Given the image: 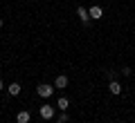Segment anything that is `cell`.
<instances>
[{"instance_id":"1","label":"cell","mask_w":135,"mask_h":123,"mask_svg":"<svg viewBox=\"0 0 135 123\" xmlns=\"http://www.w3.org/2000/svg\"><path fill=\"white\" fill-rule=\"evenodd\" d=\"M38 96H43V99H47V96H52L54 94V85H47V83H41L38 85Z\"/></svg>"},{"instance_id":"2","label":"cell","mask_w":135,"mask_h":123,"mask_svg":"<svg viewBox=\"0 0 135 123\" xmlns=\"http://www.w3.org/2000/svg\"><path fill=\"white\" fill-rule=\"evenodd\" d=\"M41 119H45V121L54 119V108L52 105H41Z\"/></svg>"},{"instance_id":"3","label":"cell","mask_w":135,"mask_h":123,"mask_svg":"<svg viewBox=\"0 0 135 123\" xmlns=\"http://www.w3.org/2000/svg\"><path fill=\"white\" fill-rule=\"evenodd\" d=\"M54 87H56V90H63V87H68V76L59 74L56 78H54Z\"/></svg>"},{"instance_id":"4","label":"cell","mask_w":135,"mask_h":123,"mask_svg":"<svg viewBox=\"0 0 135 123\" xmlns=\"http://www.w3.org/2000/svg\"><path fill=\"white\" fill-rule=\"evenodd\" d=\"M108 90H110V94H122V90H124V87L119 85V83H117V81H108Z\"/></svg>"},{"instance_id":"5","label":"cell","mask_w":135,"mask_h":123,"mask_svg":"<svg viewBox=\"0 0 135 123\" xmlns=\"http://www.w3.org/2000/svg\"><path fill=\"white\" fill-rule=\"evenodd\" d=\"M77 14H79V18H81L83 23L88 25V20H90V11H88L86 7H77Z\"/></svg>"},{"instance_id":"6","label":"cell","mask_w":135,"mask_h":123,"mask_svg":"<svg viewBox=\"0 0 135 123\" xmlns=\"http://www.w3.org/2000/svg\"><path fill=\"white\" fill-rule=\"evenodd\" d=\"M88 11H90V18H95V20H99L101 18V16H104V9H101V7H90V9H88Z\"/></svg>"},{"instance_id":"7","label":"cell","mask_w":135,"mask_h":123,"mask_svg":"<svg viewBox=\"0 0 135 123\" xmlns=\"http://www.w3.org/2000/svg\"><path fill=\"white\" fill-rule=\"evenodd\" d=\"M29 119L32 116H29V112H25V110L16 114V123H29Z\"/></svg>"},{"instance_id":"8","label":"cell","mask_w":135,"mask_h":123,"mask_svg":"<svg viewBox=\"0 0 135 123\" xmlns=\"http://www.w3.org/2000/svg\"><path fill=\"white\" fill-rule=\"evenodd\" d=\"M7 92H9L11 96H18L20 94V85H18V83H11V85L7 87Z\"/></svg>"},{"instance_id":"9","label":"cell","mask_w":135,"mask_h":123,"mask_svg":"<svg viewBox=\"0 0 135 123\" xmlns=\"http://www.w3.org/2000/svg\"><path fill=\"white\" fill-rule=\"evenodd\" d=\"M68 105H70V101H68L65 96H61V99H59V105H56V108L63 112V110H68Z\"/></svg>"},{"instance_id":"10","label":"cell","mask_w":135,"mask_h":123,"mask_svg":"<svg viewBox=\"0 0 135 123\" xmlns=\"http://www.w3.org/2000/svg\"><path fill=\"white\" fill-rule=\"evenodd\" d=\"M59 123H70V116L68 114H59Z\"/></svg>"},{"instance_id":"11","label":"cell","mask_w":135,"mask_h":123,"mask_svg":"<svg viewBox=\"0 0 135 123\" xmlns=\"http://www.w3.org/2000/svg\"><path fill=\"white\" fill-rule=\"evenodd\" d=\"M106 76H108V81H117V72H108Z\"/></svg>"},{"instance_id":"12","label":"cell","mask_w":135,"mask_h":123,"mask_svg":"<svg viewBox=\"0 0 135 123\" xmlns=\"http://www.w3.org/2000/svg\"><path fill=\"white\" fill-rule=\"evenodd\" d=\"M122 74H124V76H131L133 72H131V67H124V69H122Z\"/></svg>"},{"instance_id":"13","label":"cell","mask_w":135,"mask_h":123,"mask_svg":"<svg viewBox=\"0 0 135 123\" xmlns=\"http://www.w3.org/2000/svg\"><path fill=\"white\" fill-rule=\"evenodd\" d=\"M2 90H5V83H2V81H0V92H2Z\"/></svg>"},{"instance_id":"14","label":"cell","mask_w":135,"mask_h":123,"mask_svg":"<svg viewBox=\"0 0 135 123\" xmlns=\"http://www.w3.org/2000/svg\"><path fill=\"white\" fill-rule=\"evenodd\" d=\"M2 27H5V20H2V18H0V29H2Z\"/></svg>"}]
</instances>
